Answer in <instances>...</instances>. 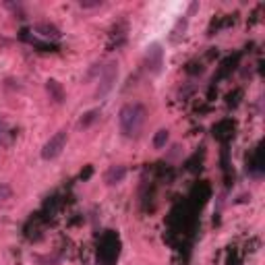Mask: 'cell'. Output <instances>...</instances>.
<instances>
[{"label":"cell","instance_id":"7a4b0ae2","mask_svg":"<svg viewBox=\"0 0 265 265\" xmlns=\"http://www.w3.org/2000/svg\"><path fill=\"white\" fill-rule=\"evenodd\" d=\"M67 145V131H58L54 137H50V141L44 145V151H42V157L44 160H54L63 153Z\"/></svg>","mask_w":265,"mask_h":265},{"label":"cell","instance_id":"277c9868","mask_svg":"<svg viewBox=\"0 0 265 265\" xmlns=\"http://www.w3.org/2000/svg\"><path fill=\"white\" fill-rule=\"evenodd\" d=\"M125 174H127V170L122 168V166H112V168L108 170V174H106V182H108V185H114V182H120L122 178H125Z\"/></svg>","mask_w":265,"mask_h":265},{"label":"cell","instance_id":"5b68a950","mask_svg":"<svg viewBox=\"0 0 265 265\" xmlns=\"http://www.w3.org/2000/svg\"><path fill=\"white\" fill-rule=\"evenodd\" d=\"M166 141H168V131H157V135H155V139H153V145L160 149V147H164L166 145Z\"/></svg>","mask_w":265,"mask_h":265},{"label":"cell","instance_id":"6da1fadb","mask_svg":"<svg viewBox=\"0 0 265 265\" xmlns=\"http://www.w3.org/2000/svg\"><path fill=\"white\" fill-rule=\"evenodd\" d=\"M118 122H120V131L125 133L127 137H133L141 131L145 122V110L141 108L139 104H129L120 110V116H118Z\"/></svg>","mask_w":265,"mask_h":265},{"label":"cell","instance_id":"8992f818","mask_svg":"<svg viewBox=\"0 0 265 265\" xmlns=\"http://www.w3.org/2000/svg\"><path fill=\"white\" fill-rule=\"evenodd\" d=\"M7 197H11V189L7 185H0V201L7 199Z\"/></svg>","mask_w":265,"mask_h":265},{"label":"cell","instance_id":"3957f363","mask_svg":"<svg viewBox=\"0 0 265 265\" xmlns=\"http://www.w3.org/2000/svg\"><path fill=\"white\" fill-rule=\"evenodd\" d=\"M116 77H118V65H116V63H110L104 71H101V77H99V87H97V97L108 95V91L114 87Z\"/></svg>","mask_w":265,"mask_h":265}]
</instances>
